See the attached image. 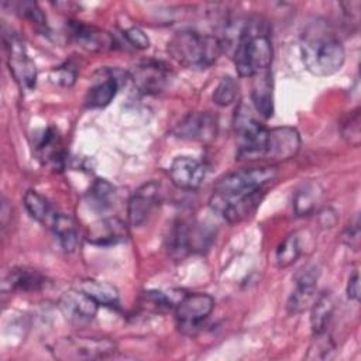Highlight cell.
<instances>
[{
	"label": "cell",
	"instance_id": "1",
	"mask_svg": "<svg viewBox=\"0 0 361 361\" xmlns=\"http://www.w3.org/2000/svg\"><path fill=\"white\" fill-rule=\"evenodd\" d=\"M300 54L305 68L316 76H329L340 71L345 51L336 32L326 23L310 24L302 34Z\"/></svg>",
	"mask_w": 361,
	"mask_h": 361
},
{
	"label": "cell",
	"instance_id": "2",
	"mask_svg": "<svg viewBox=\"0 0 361 361\" xmlns=\"http://www.w3.org/2000/svg\"><path fill=\"white\" fill-rule=\"evenodd\" d=\"M272 42L268 27L261 20H248L238 30L234 47V65L240 76L252 78L269 69L272 62Z\"/></svg>",
	"mask_w": 361,
	"mask_h": 361
},
{
	"label": "cell",
	"instance_id": "3",
	"mask_svg": "<svg viewBox=\"0 0 361 361\" xmlns=\"http://www.w3.org/2000/svg\"><path fill=\"white\" fill-rule=\"evenodd\" d=\"M223 47L221 39L214 35L182 30L169 39L168 52L185 68L204 69L219 59Z\"/></svg>",
	"mask_w": 361,
	"mask_h": 361
},
{
	"label": "cell",
	"instance_id": "4",
	"mask_svg": "<svg viewBox=\"0 0 361 361\" xmlns=\"http://www.w3.org/2000/svg\"><path fill=\"white\" fill-rule=\"evenodd\" d=\"M276 173L278 171L275 166H258L224 175L213 188V195L209 202L210 207L216 212L227 202L240 199L255 190L265 189V186L276 178Z\"/></svg>",
	"mask_w": 361,
	"mask_h": 361
},
{
	"label": "cell",
	"instance_id": "5",
	"mask_svg": "<svg viewBox=\"0 0 361 361\" xmlns=\"http://www.w3.org/2000/svg\"><path fill=\"white\" fill-rule=\"evenodd\" d=\"M234 131L237 137V159H264L268 128L257 121L250 113V109L244 104H240L235 110Z\"/></svg>",
	"mask_w": 361,
	"mask_h": 361
},
{
	"label": "cell",
	"instance_id": "6",
	"mask_svg": "<svg viewBox=\"0 0 361 361\" xmlns=\"http://www.w3.org/2000/svg\"><path fill=\"white\" fill-rule=\"evenodd\" d=\"M117 350V345L113 340L107 337H82V336H69L58 340L52 353L58 360H100L113 355Z\"/></svg>",
	"mask_w": 361,
	"mask_h": 361
},
{
	"label": "cell",
	"instance_id": "7",
	"mask_svg": "<svg viewBox=\"0 0 361 361\" xmlns=\"http://www.w3.org/2000/svg\"><path fill=\"white\" fill-rule=\"evenodd\" d=\"M212 234L200 224H190L179 220L172 224L166 237V251L173 259H182L186 255L203 251L209 247Z\"/></svg>",
	"mask_w": 361,
	"mask_h": 361
},
{
	"label": "cell",
	"instance_id": "8",
	"mask_svg": "<svg viewBox=\"0 0 361 361\" xmlns=\"http://www.w3.org/2000/svg\"><path fill=\"white\" fill-rule=\"evenodd\" d=\"M3 44L7 65L14 80L24 90L34 89L37 83V68L25 49L24 41L16 32H11V30L6 31V27H3Z\"/></svg>",
	"mask_w": 361,
	"mask_h": 361
},
{
	"label": "cell",
	"instance_id": "9",
	"mask_svg": "<svg viewBox=\"0 0 361 361\" xmlns=\"http://www.w3.org/2000/svg\"><path fill=\"white\" fill-rule=\"evenodd\" d=\"M213 307L214 299L207 293H183L173 309L179 330L193 333L209 317Z\"/></svg>",
	"mask_w": 361,
	"mask_h": 361
},
{
	"label": "cell",
	"instance_id": "10",
	"mask_svg": "<svg viewBox=\"0 0 361 361\" xmlns=\"http://www.w3.org/2000/svg\"><path fill=\"white\" fill-rule=\"evenodd\" d=\"M217 117L210 111H193L186 114L173 128L175 137L186 141L212 142L217 135Z\"/></svg>",
	"mask_w": 361,
	"mask_h": 361
},
{
	"label": "cell",
	"instance_id": "11",
	"mask_svg": "<svg viewBox=\"0 0 361 361\" xmlns=\"http://www.w3.org/2000/svg\"><path fill=\"white\" fill-rule=\"evenodd\" d=\"M137 90L142 94H158L169 82V69L164 62L147 59L138 62L130 72Z\"/></svg>",
	"mask_w": 361,
	"mask_h": 361
},
{
	"label": "cell",
	"instance_id": "12",
	"mask_svg": "<svg viewBox=\"0 0 361 361\" xmlns=\"http://www.w3.org/2000/svg\"><path fill=\"white\" fill-rule=\"evenodd\" d=\"M100 76L96 78L93 86H90L85 96V107L103 109L117 94L120 86L126 83V73L118 69L99 71Z\"/></svg>",
	"mask_w": 361,
	"mask_h": 361
},
{
	"label": "cell",
	"instance_id": "13",
	"mask_svg": "<svg viewBox=\"0 0 361 361\" xmlns=\"http://www.w3.org/2000/svg\"><path fill=\"white\" fill-rule=\"evenodd\" d=\"M68 37L73 44L89 52H106L114 48V38L110 32L80 21L68 24Z\"/></svg>",
	"mask_w": 361,
	"mask_h": 361
},
{
	"label": "cell",
	"instance_id": "14",
	"mask_svg": "<svg viewBox=\"0 0 361 361\" xmlns=\"http://www.w3.org/2000/svg\"><path fill=\"white\" fill-rule=\"evenodd\" d=\"M159 183L155 180H149L144 185H141L130 197L128 207H127V216L128 223L134 227L142 226L149 214L152 213L154 207L159 202Z\"/></svg>",
	"mask_w": 361,
	"mask_h": 361
},
{
	"label": "cell",
	"instance_id": "15",
	"mask_svg": "<svg viewBox=\"0 0 361 361\" xmlns=\"http://www.w3.org/2000/svg\"><path fill=\"white\" fill-rule=\"evenodd\" d=\"M317 276L319 271L316 267H306L299 272V275L296 276V288L290 293L286 303L289 313L299 314L312 307L319 296L316 288Z\"/></svg>",
	"mask_w": 361,
	"mask_h": 361
},
{
	"label": "cell",
	"instance_id": "16",
	"mask_svg": "<svg viewBox=\"0 0 361 361\" xmlns=\"http://www.w3.org/2000/svg\"><path fill=\"white\" fill-rule=\"evenodd\" d=\"M59 309L62 314L75 324H85L94 319L99 305L83 290H66L59 299Z\"/></svg>",
	"mask_w": 361,
	"mask_h": 361
},
{
	"label": "cell",
	"instance_id": "17",
	"mask_svg": "<svg viewBox=\"0 0 361 361\" xmlns=\"http://www.w3.org/2000/svg\"><path fill=\"white\" fill-rule=\"evenodd\" d=\"M171 182L182 190H195L206 178V166L192 157H176L168 171Z\"/></svg>",
	"mask_w": 361,
	"mask_h": 361
},
{
	"label": "cell",
	"instance_id": "18",
	"mask_svg": "<svg viewBox=\"0 0 361 361\" xmlns=\"http://www.w3.org/2000/svg\"><path fill=\"white\" fill-rule=\"evenodd\" d=\"M299 148L300 137L293 127H275L268 130L264 159L285 161L295 157Z\"/></svg>",
	"mask_w": 361,
	"mask_h": 361
},
{
	"label": "cell",
	"instance_id": "19",
	"mask_svg": "<svg viewBox=\"0 0 361 361\" xmlns=\"http://www.w3.org/2000/svg\"><path fill=\"white\" fill-rule=\"evenodd\" d=\"M127 224L118 217H106L93 223L86 234V240L99 247L116 245L127 240Z\"/></svg>",
	"mask_w": 361,
	"mask_h": 361
},
{
	"label": "cell",
	"instance_id": "20",
	"mask_svg": "<svg viewBox=\"0 0 361 361\" xmlns=\"http://www.w3.org/2000/svg\"><path fill=\"white\" fill-rule=\"evenodd\" d=\"M264 195H265V189L255 190V192L245 195L240 199H235V200L221 204L216 212L220 213L224 217V220H227L230 224L240 223L255 212V209L259 206Z\"/></svg>",
	"mask_w": 361,
	"mask_h": 361
},
{
	"label": "cell",
	"instance_id": "21",
	"mask_svg": "<svg viewBox=\"0 0 361 361\" xmlns=\"http://www.w3.org/2000/svg\"><path fill=\"white\" fill-rule=\"evenodd\" d=\"M251 99L257 111L269 118L274 114V92H272V73L269 69L262 71L252 76Z\"/></svg>",
	"mask_w": 361,
	"mask_h": 361
},
{
	"label": "cell",
	"instance_id": "22",
	"mask_svg": "<svg viewBox=\"0 0 361 361\" xmlns=\"http://www.w3.org/2000/svg\"><path fill=\"white\" fill-rule=\"evenodd\" d=\"M34 149L38 159H41L44 164L52 165L54 168H62L65 159L62 142L58 133L52 127H48L42 131L34 145Z\"/></svg>",
	"mask_w": 361,
	"mask_h": 361
},
{
	"label": "cell",
	"instance_id": "23",
	"mask_svg": "<svg viewBox=\"0 0 361 361\" xmlns=\"http://www.w3.org/2000/svg\"><path fill=\"white\" fill-rule=\"evenodd\" d=\"M47 283L45 276L32 268H14L4 278L3 289L16 292H35Z\"/></svg>",
	"mask_w": 361,
	"mask_h": 361
},
{
	"label": "cell",
	"instance_id": "24",
	"mask_svg": "<svg viewBox=\"0 0 361 361\" xmlns=\"http://www.w3.org/2000/svg\"><path fill=\"white\" fill-rule=\"evenodd\" d=\"M323 196V190L314 182L303 183L293 195V210L296 216H309L316 212Z\"/></svg>",
	"mask_w": 361,
	"mask_h": 361
},
{
	"label": "cell",
	"instance_id": "25",
	"mask_svg": "<svg viewBox=\"0 0 361 361\" xmlns=\"http://www.w3.org/2000/svg\"><path fill=\"white\" fill-rule=\"evenodd\" d=\"M24 206L28 214L38 223L47 224L48 227L52 226L54 219L56 217L58 212L51 206V203L38 192L27 190L24 195Z\"/></svg>",
	"mask_w": 361,
	"mask_h": 361
},
{
	"label": "cell",
	"instance_id": "26",
	"mask_svg": "<svg viewBox=\"0 0 361 361\" xmlns=\"http://www.w3.org/2000/svg\"><path fill=\"white\" fill-rule=\"evenodd\" d=\"M79 289L89 295L93 300L97 302L99 306H110L114 307L118 305V292L117 289L103 281L96 279H85L80 281Z\"/></svg>",
	"mask_w": 361,
	"mask_h": 361
},
{
	"label": "cell",
	"instance_id": "27",
	"mask_svg": "<svg viewBox=\"0 0 361 361\" xmlns=\"http://www.w3.org/2000/svg\"><path fill=\"white\" fill-rule=\"evenodd\" d=\"M54 234L58 237L62 248L68 252H72L76 250L79 243V234L75 220L71 216L58 213L56 217L52 221L51 226Z\"/></svg>",
	"mask_w": 361,
	"mask_h": 361
},
{
	"label": "cell",
	"instance_id": "28",
	"mask_svg": "<svg viewBox=\"0 0 361 361\" xmlns=\"http://www.w3.org/2000/svg\"><path fill=\"white\" fill-rule=\"evenodd\" d=\"M334 305L327 293H319L317 299L310 307V324L313 334L323 333L327 330V326L330 323V319L333 316Z\"/></svg>",
	"mask_w": 361,
	"mask_h": 361
},
{
	"label": "cell",
	"instance_id": "29",
	"mask_svg": "<svg viewBox=\"0 0 361 361\" xmlns=\"http://www.w3.org/2000/svg\"><path fill=\"white\" fill-rule=\"evenodd\" d=\"M116 188L106 179H96L87 192L89 204L96 210L110 209L116 202Z\"/></svg>",
	"mask_w": 361,
	"mask_h": 361
},
{
	"label": "cell",
	"instance_id": "30",
	"mask_svg": "<svg viewBox=\"0 0 361 361\" xmlns=\"http://www.w3.org/2000/svg\"><path fill=\"white\" fill-rule=\"evenodd\" d=\"M302 245L298 233H290L286 235L275 251V262L278 268H286L292 265L300 255Z\"/></svg>",
	"mask_w": 361,
	"mask_h": 361
},
{
	"label": "cell",
	"instance_id": "31",
	"mask_svg": "<svg viewBox=\"0 0 361 361\" xmlns=\"http://www.w3.org/2000/svg\"><path fill=\"white\" fill-rule=\"evenodd\" d=\"M360 109H354L353 111H350L344 120L341 121L340 126V133L341 137L345 140L347 144H350L351 147H358L360 141H361V130H360Z\"/></svg>",
	"mask_w": 361,
	"mask_h": 361
},
{
	"label": "cell",
	"instance_id": "32",
	"mask_svg": "<svg viewBox=\"0 0 361 361\" xmlns=\"http://www.w3.org/2000/svg\"><path fill=\"white\" fill-rule=\"evenodd\" d=\"M237 93H238V85L235 79L231 76H224L213 92V102L221 107L228 106L235 100Z\"/></svg>",
	"mask_w": 361,
	"mask_h": 361
},
{
	"label": "cell",
	"instance_id": "33",
	"mask_svg": "<svg viewBox=\"0 0 361 361\" xmlns=\"http://www.w3.org/2000/svg\"><path fill=\"white\" fill-rule=\"evenodd\" d=\"M14 10L23 18L28 20L37 28H47V17L39 8V6L34 1H18L14 4Z\"/></svg>",
	"mask_w": 361,
	"mask_h": 361
},
{
	"label": "cell",
	"instance_id": "34",
	"mask_svg": "<svg viewBox=\"0 0 361 361\" xmlns=\"http://www.w3.org/2000/svg\"><path fill=\"white\" fill-rule=\"evenodd\" d=\"M333 351H334V343H333L331 337L327 334V330H326L323 333L314 334L313 343L309 348V353H307L306 358H309V360L330 358Z\"/></svg>",
	"mask_w": 361,
	"mask_h": 361
},
{
	"label": "cell",
	"instance_id": "35",
	"mask_svg": "<svg viewBox=\"0 0 361 361\" xmlns=\"http://www.w3.org/2000/svg\"><path fill=\"white\" fill-rule=\"evenodd\" d=\"M76 76L78 69L71 62H65L63 65L52 69L51 72V79L61 86H72L76 80Z\"/></svg>",
	"mask_w": 361,
	"mask_h": 361
},
{
	"label": "cell",
	"instance_id": "36",
	"mask_svg": "<svg viewBox=\"0 0 361 361\" xmlns=\"http://www.w3.org/2000/svg\"><path fill=\"white\" fill-rule=\"evenodd\" d=\"M124 37L127 38V41L138 49H147L149 47V38L147 37V34L138 28V27H131L124 32Z\"/></svg>",
	"mask_w": 361,
	"mask_h": 361
},
{
	"label": "cell",
	"instance_id": "37",
	"mask_svg": "<svg viewBox=\"0 0 361 361\" xmlns=\"http://www.w3.org/2000/svg\"><path fill=\"white\" fill-rule=\"evenodd\" d=\"M343 240L347 245H350L351 248L357 250L358 248V243H360V227H358V220H355L353 224H350L347 227V230L343 234Z\"/></svg>",
	"mask_w": 361,
	"mask_h": 361
},
{
	"label": "cell",
	"instance_id": "38",
	"mask_svg": "<svg viewBox=\"0 0 361 361\" xmlns=\"http://www.w3.org/2000/svg\"><path fill=\"white\" fill-rule=\"evenodd\" d=\"M340 6L343 7L347 20L357 24L360 20V1H344L340 3Z\"/></svg>",
	"mask_w": 361,
	"mask_h": 361
},
{
	"label": "cell",
	"instance_id": "39",
	"mask_svg": "<svg viewBox=\"0 0 361 361\" xmlns=\"http://www.w3.org/2000/svg\"><path fill=\"white\" fill-rule=\"evenodd\" d=\"M347 296L351 300H358L360 299V276L358 272L354 271L347 282Z\"/></svg>",
	"mask_w": 361,
	"mask_h": 361
}]
</instances>
